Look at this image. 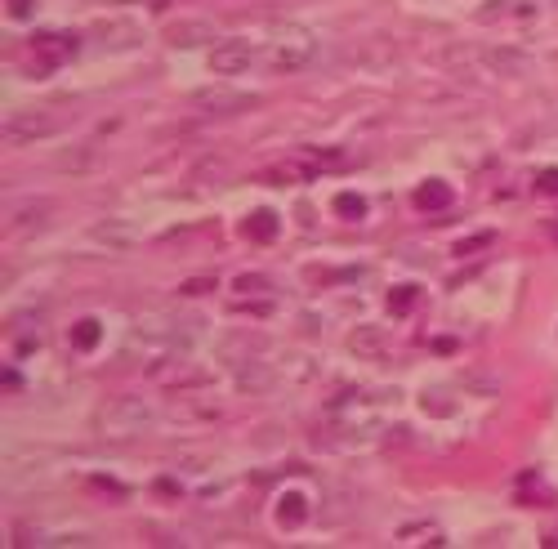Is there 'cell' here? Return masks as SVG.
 Listing matches in <instances>:
<instances>
[{"label": "cell", "instance_id": "cell-1", "mask_svg": "<svg viewBox=\"0 0 558 549\" xmlns=\"http://www.w3.org/2000/svg\"><path fill=\"white\" fill-rule=\"evenodd\" d=\"M152 420H157V411H152L148 402L134 398V393H121V398H108L99 407L94 429H99V438H108V442H130V438H139V433H148Z\"/></svg>", "mask_w": 558, "mask_h": 549}, {"label": "cell", "instance_id": "cell-2", "mask_svg": "<svg viewBox=\"0 0 558 549\" xmlns=\"http://www.w3.org/2000/svg\"><path fill=\"white\" fill-rule=\"evenodd\" d=\"M317 59V36L309 27L300 23H282L268 32L264 41V63L273 67V72H300V67H309Z\"/></svg>", "mask_w": 558, "mask_h": 549}, {"label": "cell", "instance_id": "cell-3", "mask_svg": "<svg viewBox=\"0 0 558 549\" xmlns=\"http://www.w3.org/2000/svg\"><path fill=\"white\" fill-rule=\"evenodd\" d=\"M255 103H259L255 94L233 90V85H210V90L192 94V108H197L201 117H242V112H250Z\"/></svg>", "mask_w": 558, "mask_h": 549}, {"label": "cell", "instance_id": "cell-4", "mask_svg": "<svg viewBox=\"0 0 558 549\" xmlns=\"http://www.w3.org/2000/svg\"><path fill=\"white\" fill-rule=\"evenodd\" d=\"M50 134H59V117L45 108H23V112H9L5 117L9 143H36V139H50Z\"/></svg>", "mask_w": 558, "mask_h": 549}, {"label": "cell", "instance_id": "cell-5", "mask_svg": "<svg viewBox=\"0 0 558 549\" xmlns=\"http://www.w3.org/2000/svg\"><path fill=\"white\" fill-rule=\"evenodd\" d=\"M50 219H54V201H45V197H23V201H14V206H9L5 228H9V233H18V237H27V233H41Z\"/></svg>", "mask_w": 558, "mask_h": 549}, {"label": "cell", "instance_id": "cell-6", "mask_svg": "<svg viewBox=\"0 0 558 549\" xmlns=\"http://www.w3.org/2000/svg\"><path fill=\"white\" fill-rule=\"evenodd\" d=\"M250 63H255V45H250L246 36H228V41H219L215 50H210V67H215L219 76H242Z\"/></svg>", "mask_w": 558, "mask_h": 549}, {"label": "cell", "instance_id": "cell-7", "mask_svg": "<svg viewBox=\"0 0 558 549\" xmlns=\"http://www.w3.org/2000/svg\"><path fill=\"white\" fill-rule=\"evenodd\" d=\"M210 41H215V27L206 18H184V23L166 27V45H175V50H197V45H210Z\"/></svg>", "mask_w": 558, "mask_h": 549}, {"label": "cell", "instance_id": "cell-8", "mask_svg": "<svg viewBox=\"0 0 558 549\" xmlns=\"http://www.w3.org/2000/svg\"><path fill=\"white\" fill-rule=\"evenodd\" d=\"M94 41L103 50H130V45L143 41V32H139V23H99L94 27Z\"/></svg>", "mask_w": 558, "mask_h": 549}, {"label": "cell", "instance_id": "cell-9", "mask_svg": "<svg viewBox=\"0 0 558 549\" xmlns=\"http://www.w3.org/2000/svg\"><path fill=\"white\" fill-rule=\"evenodd\" d=\"M50 465H54V460L50 456H14V460H9V469H5V474H9V487H27V483H36V478H41V474H50Z\"/></svg>", "mask_w": 558, "mask_h": 549}, {"label": "cell", "instance_id": "cell-10", "mask_svg": "<svg viewBox=\"0 0 558 549\" xmlns=\"http://www.w3.org/2000/svg\"><path fill=\"white\" fill-rule=\"evenodd\" d=\"M152 380L157 384H170V389H179V384H192V380H201L197 375V366H188V362H179V358H166V362H152Z\"/></svg>", "mask_w": 558, "mask_h": 549}, {"label": "cell", "instance_id": "cell-11", "mask_svg": "<svg viewBox=\"0 0 558 549\" xmlns=\"http://www.w3.org/2000/svg\"><path fill=\"white\" fill-rule=\"evenodd\" d=\"M90 237L103 246H134L139 233H134V224H125V219H103V224L90 228Z\"/></svg>", "mask_w": 558, "mask_h": 549}, {"label": "cell", "instance_id": "cell-12", "mask_svg": "<svg viewBox=\"0 0 558 549\" xmlns=\"http://www.w3.org/2000/svg\"><path fill=\"white\" fill-rule=\"evenodd\" d=\"M349 349L358 353V358H380L384 353V331L380 326H358V331L349 335Z\"/></svg>", "mask_w": 558, "mask_h": 549}, {"label": "cell", "instance_id": "cell-13", "mask_svg": "<svg viewBox=\"0 0 558 549\" xmlns=\"http://www.w3.org/2000/svg\"><path fill=\"white\" fill-rule=\"evenodd\" d=\"M237 384H242L246 393H259V389H273L277 375H273V366H264V362H246L242 371H237Z\"/></svg>", "mask_w": 558, "mask_h": 549}, {"label": "cell", "instance_id": "cell-14", "mask_svg": "<svg viewBox=\"0 0 558 549\" xmlns=\"http://www.w3.org/2000/svg\"><path fill=\"white\" fill-rule=\"evenodd\" d=\"M304 518H309V500H304L300 491H286V496L277 500V523L295 527V523H304Z\"/></svg>", "mask_w": 558, "mask_h": 549}, {"label": "cell", "instance_id": "cell-15", "mask_svg": "<svg viewBox=\"0 0 558 549\" xmlns=\"http://www.w3.org/2000/svg\"><path fill=\"white\" fill-rule=\"evenodd\" d=\"M99 335H103V326H99V317H85V322H76L72 326V349H81V353H90L94 344H99Z\"/></svg>", "mask_w": 558, "mask_h": 549}, {"label": "cell", "instance_id": "cell-16", "mask_svg": "<svg viewBox=\"0 0 558 549\" xmlns=\"http://www.w3.org/2000/svg\"><path fill=\"white\" fill-rule=\"evenodd\" d=\"M246 233L259 237V242H273V237H277V215H273V210H255V215L246 219Z\"/></svg>", "mask_w": 558, "mask_h": 549}, {"label": "cell", "instance_id": "cell-17", "mask_svg": "<svg viewBox=\"0 0 558 549\" xmlns=\"http://www.w3.org/2000/svg\"><path fill=\"white\" fill-rule=\"evenodd\" d=\"M447 201H451L447 183H438V179L420 183V192H416V206H420V210H434V206H447Z\"/></svg>", "mask_w": 558, "mask_h": 549}, {"label": "cell", "instance_id": "cell-18", "mask_svg": "<svg viewBox=\"0 0 558 549\" xmlns=\"http://www.w3.org/2000/svg\"><path fill=\"white\" fill-rule=\"evenodd\" d=\"M483 59L496 67V72H523L527 59L518 50H483Z\"/></svg>", "mask_w": 558, "mask_h": 549}, {"label": "cell", "instance_id": "cell-19", "mask_svg": "<svg viewBox=\"0 0 558 549\" xmlns=\"http://www.w3.org/2000/svg\"><path fill=\"white\" fill-rule=\"evenodd\" d=\"M59 166L67 170V175H85V170H94L99 161H94V152H90V148H72V152H63Z\"/></svg>", "mask_w": 558, "mask_h": 549}, {"label": "cell", "instance_id": "cell-20", "mask_svg": "<svg viewBox=\"0 0 558 549\" xmlns=\"http://www.w3.org/2000/svg\"><path fill=\"white\" fill-rule=\"evenodd\" d=\"M335 210H340L344 219H358L362 210H367V201H362V197H353V192H349V197H340V201H335Z\"/></svg>", "mask_w": 558, "mask_h": 549}, {"label": "cell", "instance_id": "cell-21", "mask_svg": "<svg viewBox=\"0 0 558 549\" xmlns=\"http://www.w3.org/2000/svg\"><path fill=\"white\" fill-rule=\"evenodd\" d=\"M9 9H14L18 18H27V14H32V0H9Z\"/></svg>", "mask_w": 558, "mask_h": 549}, {"label": "cell", "instance_id": "cell-22", "mask_svg": "<svg viewBox=\"0 0 558 549\" xmlns=\"http://www.w3.org/2000/svg\"><path fill=\"white\" fill-rule=\"evenodd\" d=\"M541 188H545V192H550V188L558 192V175H541Z\"/></svg>", "mask_w": 558, "mask_h": 549}]
</instances>
